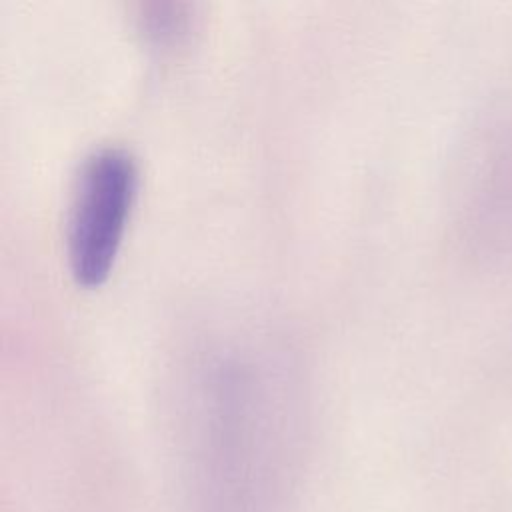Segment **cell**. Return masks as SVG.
Returning <instances> with one entry per match:
<instances>
[{
    "mask_svg": "<svg viewBox=\"0 0 512 512\" xmlns=\"http://www.w3.org/2000/svg\"><path fill=\"white\" fill-rule=\"evenodd\" d=\"M138 190L134 156L118 146L90 152L74 176L66 212V258L78 286H100L118 256Z\"/></svg>",
    "mask_w": 512,
    "mask_h": 512,
    "instance_id": "cell-1",
    "label": "cell"
},
{
    "mask_svg": "<svg viewBox=\"0 0 512 512\" xmlns=\"http://www.w3.org/2000/svg\"><path fill=\"white\" fill-rule=\"evenodd\" d=\"M192 6L188 4H142L136 14L138 32L158 50L180 46L192 32Z\"/></svg>",
    "mask_w": 512,
    "mask_h": 512,
    "instance_id": "cell-2",
    "label": "cell"
}]
</instances>
